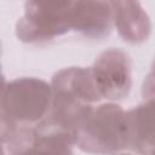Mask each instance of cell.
Segmentation results:
<instances>
[{"mask_svg":"<svg viewBox=\"0 0 155 155\" xmlns=\"http://www.w3.org/2000/svg\"><path fill=\"white\" fill-rule=\"evenodd\" d=\"M52 87L38 78H18L2 87L0 134L4 151L17 155L35 137L36 128L48 116Z\"/></svg>","mask_w":155,"mask_h":155,"instance_id":"cell-1","label":"cell"},{"mask_svg":"<svg viewBox=\"0 0 155 155\" xmlns=\"http://www.w3.org/2000/svg\"><path fill=\"white\" fill-rule=\"evenodd\" d=\"M127 111L109 102L93 107L81 124L75 145L84 153L113 155L128 148Z\"/></svg>","mask_w":155,"mask_h":155,"instance_id":"cell-2","label":"cell"},{"mask_svg":"<svg viewBox=\"0 0 155 155\" xmlns=\"http://www.w3.org/2000/svg\"><path fill=\"white\" fill-rule=\"evenodd\" d=\"M74 30V1H27L16 24L17 38L25 44H45Z\"/></svg>","mask_w":155,"mask_h":155,"instance_id":"cell-3","label":"cell"},{"mask_svg":"<svg viewBox=\"0 0 155 155\" xmlns=\"http://www.w3.org/2000/svg\"><path fill=\"white\" fill-rule=\"evenodd\" d=\"M92 79L101 99L110 102L128 97L132 87V63L121 48L103 51L91 67Z\"/></svg>","mask_w":155,"mask_h":155,"instance_id":"cell-4","label":"cell"},{"mask_svg":"<svg viewBox=\"0 0 155 155\" xmlns=\"http://www.w3.org/2000/svg\"><path fill=\"white\" fill-rule=\"evenodd\" d=\"M52 103L59 105H93L101 99L91 74V68L69 67L58 70L51 81Z\"/></svg>","mask_w":155,"mask_h":155,"instance_id":"cell-5","label":"cell"},{"mask_svg":"<svg viewBox=\"0 0 155 155\" xmlns=\"http://www.w3.org/2000/svg\"><path fill=\"white\" fill-rule=\"evenodd\" d=\"M114 24L110 1H74V31L88 39H104Z\"/></svg>","mask_w":155,"mask_h":155,"instance_id":"cell-6","label":"cell"},{"mask_svg":"<svg viewBox=\"0 0 155 155\" xmlns=\"http://www.w3.org/2000/svg\"><path fill=\"white\" fill-rule=\"evenodd\" d=\"M128 149L139 155L155 151V97L127 111Z\"/></svg>","mask_w":155,"mask_h":155,"instance_id":"cell-7","label":"cell"},{"mask_svg":"<svg viewBox=\"0 0 155 155\" xmlns=\"http://www.w3.org/2000/svg\"><path fill=\"white\" fill-rule=\"evenodd\" d=\"M114 25L124 41L130 44L144 42L151 31L148 13L138 1H110Z\"/></svg>","mask_w":155,"mask_h":155,"instance_id":"cell-8","label":"cell"},{"mask_svg":"<svg viewBox=\"0 0 155 155\" xmlns=\"http://www.w3.org/2000/svg\"><path fill=\"white\" fill-rule=\"evenodd\" d=\"M73 140L54 131L36 128L33 140L17 155H74Z\"/></svg>","mask_w":155,"mask_h":155,"instance_id":"cell-9","label":"cell"},{"mask_svg":"<svg viewBox=\"0 0 155 155\" xmlns=\"http://www.w3.org/2000/svg\"><path fill=\"white\" fill-rule=\"evenodd\" d=\"M142 96L144 99H150L155 97V59L151 65L150 73L145 76L142 86Z\"/></svg>","mask_w":155,"mask_h":155,"instance_id":"cell-10","label":"cell"},{"mask_svg":"<svg viewBox=\"0 0 155 155\" xmlns=\"http://www.w3.org/2000/svg\"><path fill=\"white\" fill-rule=\"evenodd\" d=\"M113 155H132V154H126V153H116V154H113Z\"/></svg>","mask_w":155,"mask_h":155,"instance_id":"cell-11","label":"cell"},{"mask_svg":"<svg viewBox=\"0 0 155 155\" xmlns=\"http://www.w3.org/2000/svg\"><path fill=\"white\" fill-rule=\"evenodd\" d=\"M151 155H155V151H154V153H153V154H151Z\"/></svg>","mask_w":155,"mask_h":155,"instance_id":"cell-12","label":"cell"}]
</instances>
